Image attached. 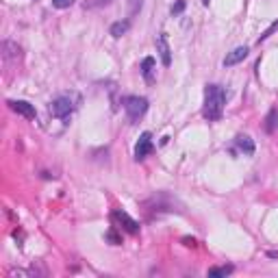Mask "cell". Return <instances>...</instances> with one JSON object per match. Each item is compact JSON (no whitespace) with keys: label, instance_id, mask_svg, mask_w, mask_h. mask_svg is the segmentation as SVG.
I'll return each instance as SVG.
<instances>
[{"label":"cell","instance_id":"obj_1","mask_svg":"<svg viewBox=\"0 0 278 278\" xmlns=\"http://www.w3.org/2000/svg\"><path fill=\"white\" fill-rule=\"evenodd\" d=\"M224 105H226V91L219 85H207L204 89V107H202V115L209 122H217L224 113Z\"/></svg>","mask_w":278,"mask_h":278},{"label":"cell","instance_id":"obj_2","mask_svg":"<svg viewBox=\"0 0 278 278\" xmlns=\"http://www.w3.org/2000/svg\"><path fill=\"white\" fill-rule=\"evenodd\" d=\"M76 107H78V96H74V94H63V96L55 98L50 102V115L65 120V118H70V113L74 111Z\"/></svg>","mask_w":278,"mask_h":278},{"label":"cell","instance_id":"obj_3","mask_svg":"<svg viewBox=\"0 0 278 278\" xmlns=\"http://www.w3.org/2000/svg\"><path fill=\"white\" fill-rule=\"evenodd\" d=\"M124 111L128 113V120H130V122H137L146 111H148V100L142 98V96H128V98H124Z\"/></svg>","mask_w":278,"mask_h":278},{"label":"cell","instance_id":"obj_4","mask_svg":"<svg viewBox=\"0 0 278 278\" xmlns=\"http://www.w3.org/2000/svg\"><path fill=\"white\" fill-rule=\"evenodd\" d=\"M111 217H113V222H118L124 230L130 233V235L139 233V222H135V219L130 217L126 211H120V209H118V211H113V213H111Z\"/></svg>","mask_w":278,"mask_h":278},{"label":"cell","instance_id":"obj_5","mask_svg":"<svg viewBox=\"0 0 278 278\" xmlns=\"http://www.w3.org/2000/svg\"><path fill=\"white\" fill-rule=\"evenodd\" d=\"M152 150H155L152 135H150V133H142V137H139V142H137V146H135V159L142 161V159H146L148 155H152Z\"/></svg>","mask_w":278,"mask_h":278},{"label":"cell","instance_id":"obj_6","mask_svg":"<svg viewBox=\"0 0 278 278\" xmlns=\"http://www.w3.org/2000/svg\"><path fill=\"white\" fill-rule=\"evenodd\" d=\"M9 105H11L13 111L20 113V115H24L26 120H35V115H37L35 107L31 105V102H26V100H9Z\"/></svg>","mask_w":278,"mask_h":278},{"label":"cell","instance_id":"obj_7","mask_svg":"<svg viewBox=\"0 0 278 278\" xmlns=\"http://www.w3.org/2000/svg\"><path fill=\"white\" fill-rule=\"evenodd\" d=\"M157 50H159V57H161V63L165 65H170L172 63V50H170V43H167V37H165V33H161L159 37H157Z\"/></svg>","mask_w":278,"mask_h":278},{"label":"cell","instance_id":"obj_8","mask_svg":"<svg viewBox=\"0 0 278 278\" xmlns=\"http://www.w3.org/2000/svg\"><path fill=\"white\" fill-rule=\"evenodd\" d=\"M248 57V48L246 46H239V48H235L233 53H228L226 55V59H224V68H230V65H237V63H241Z\"/></svg>","mask_w":278,"mask_h":278},{"label":"cell","instance_id":"obj_9","mask_svg":"<svg viewBox=\"0 0 278 278\" xmlns=\"http://www.w3.org/2000/svg\"><path fill=\"white\" fill-rule=\"evenodd\" d=\"M142 74L146 78V83H155L157 80V70H155V59L152 57H146L142 61Z\"/></svg>","mask_w":278,"mask_h":278},{"label":"cell","instance_id":"obj_10","mask_svg":"<svg viewBox=\"0 0 278 278\" xmlns=\"http://www.w3.org/2000/svg\"><path fill=\"white\" fill-rule=\"evenodd\" d=\"M130 28V22L124 20V22H115V24H111V28H109V33L113 35V37H122V35H126Z\"/></svg>","mask_w":278,"mask_h":278},{"label":"cell","instance_id":"obj_11","mask_svg":"<svg viewBox=\"0 0 278 278\" xmlns=\"http://www.w3.org/2000/svg\"><path fill=\"white\" fill-rule=\"evenodd\" d=\"M237 146L246 152V155H254V144H252V139L248 135H239L237 137Z\"/></svg>","mask_w":278,"mask_h":278},{"label":"cell","instance_id":"obj_12","mask_svg":"<svg viewBox=\"0 0 278 278\" xmlns=\"http://www.w3.org/2000/svg\"><path fill=\"white\" fill-rule=\"evenodd\" d=\"M233 272L230 265H224V267H211L209 269V276H228Z\"/></svg>","mask_w":278,"mask_h":278},{"label":"cell","instance_id":"obj_13","mask_svg":"<svg viewBox=\"0 0 278 278\" xmlns=\"http://www.w3.org/2000/svg\"><path fill=\"white\" fill-rule=\"evenodd\" d=\"M111 0H85V7H89V9H96V7H105L109 5Z\"/></svg>","mask_w":278,"mask_h":278},{"label":"cell","instance_id":"obj_14","mask_svg":"<svg viewBox=\"0 0 278 278\" xmlns=\"http://www.w3.org/2000/svg\"><path fill=\"white\" fill-rule=\"evenodd\" d=\"M276 28H278V20L274 22V24H272V26H269V28H267V31H265V33H263V35H261V37H259V43H261V41H265V39L269 37V35H272V33L276 31Z\"/></svg>","mask_w":278,"mask_h":278},{"label":"cell","instance_id":"obj_15","mask_svg":"<svg viewBox=\"0 0 278 278\" xmlns=\"http://www.w3.org/2000/svg\"><path fill=\"white\" fill-rule=\"evenodd\" d=\"M72 3H74V0H53V5L57 9H68V7H72Z\"/></svg>","mask_w":278,"mask_h":278},{"label":"cell","instance_id":"obj_16","mask_svg":"<svg viewBox=\"0 0 278 278\" xmlns=\"http://www.w3.org/2000/svg\"><path fill=\"white\" fill-rule=\"evenodd\" d=\"M182 9H185V0H178V3L172 7V16H178V13H182Z\"/></svg>","mask_w":278,"mask_h":278},{"label":"cell","instance_id":"obj_17","mask_svg":"<svg viewBox=\"0 0 278 278\" xmlns=\"http://www.w3.org/2000/svg\"><path fill=\"white\" fill-rule=\"evenodd\" d=\"M107 239H109V241H111V244H113V246H118V244H120V237H118V235H115V233H113V230H109V233H107Z\"/></svg>","mask_w":278,"mask_h":278},{"label":"cell","instance_id":"obj_18","mask_svg":"<svg viewBox=\"0 0 278 278\" xmlns=\"http://www.w3.org/2000/svg\"><path fill=\"white\" fill-rule=\"evenodd\" d=\"M182 244H185V246H192V248H194V246H196V241H194V239H189V237H185V239H182Z\"/></svg>","mask_w":278,"mask_h":278}]
</instances>
